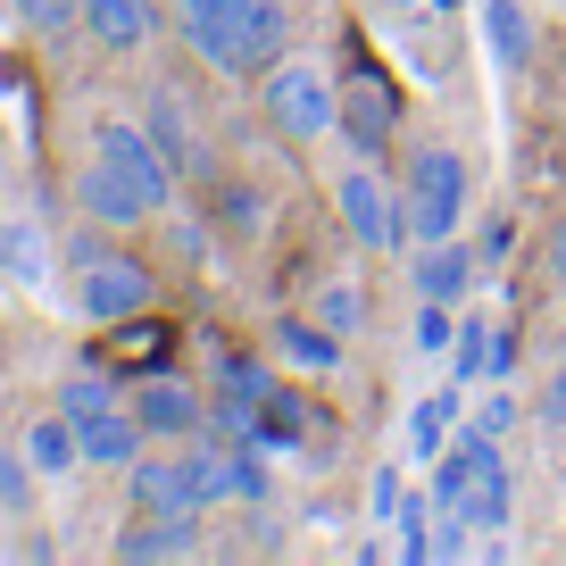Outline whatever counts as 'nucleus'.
I'll use <instances>...</instances> for the list:
<instances>
[{
  "instance_id": "1",
  "label": "nucleus",
  "mask_w": 566,
  "mask_h": 566,
  "mask_svg": "<svg viewBox=\"0 0 566 566\" xmlns=\"http://www.w3.org/2000/svg\"><path fill=\"white\" fill-rule=\"evenodd\" d=\"M209 75H266L275 59H292V0H226L217 18L184 25Z\"/></svg>"
},
{
  "instance_id": "9",
  "label": "nucleus",
  "mask_w": 566,
  "mask_h": 566,
  "mask_svg": "<svg viewBox=\"0 0 566 566\" xmlns=\"http://www.w3.org/2000/svg\"><path fill=\"white\" fill-rule=\"evenodd\" d=\"M84 34L101 59H142L159 42V9L150 0H84Z\"/></svg>"
},
{
  "instance_id": "14",
  "label": "nucleus",
  "mask_w": 566,
  "mask_h": 566,
  "mask_svg": "<svg viewBox=\"0 0 566 566\" xmlns=\"http://www.w3.org/2000/svg\"><path fill=\"white\" fill-rule=\"evenodd\" d=\"M450 516H467V525H475L483 542H500V525L516 516V483H509V459H500V450L475 467V483H467V500H459Z\"/></svg>"
},
{
  "instance_id": "3",
  "label": "nucleus",
  "mask_w": 566,
  "mask_h": 566,
  "mask_svg": "<svg viewBox=\"0 0 566 566\" xmlns=\"http://www.w3.org/2000/svg\"><path fill=\"white\" fill-rule=\"evenodd\" d=\"M259 108H266V125H275L283 142L342 134V92H334V75H325L317 59H275V67L259 75Z\"/></svg>"
},
{
  "instance_id": "17",
  "label": "nucleus",
  "mask_w": 566,
  "mask_h": 566,
  "mask_svg": "<svg viewBox=\"0 0 566 566\" xmlns=\"http://www.w3.org/2000/svg\"><path fill=\"white\" fill-rule=\"evenodd\" d=\"M0 275L9 283H51V226H42V217H0Z\"/></svg>"
},
{
  "instance_id": "27",
  "label": "nucleus",
  "mask_w": 566,
  "mask_h": 566,
  "mask_svg": "<svg viewBox=\"0 0 566 566\" xmlns=\"http://www.w3.org/2000/svg\"><path fill=\"white\" fill-rule=\"evenodd\" d=\"M34 459H25V450H18V459H0V509H34Z\"/></svg>"
},
{
  "instance_id": "31",
  "label": "nucleus",
  "mask_w": 566,
  "mask_h": 566,
  "mask_svg": "<svg viewBox=\"0 0 566 566\" xmlns=\"http://www.w3.org/2000/svg\"><path fill=\"white\" fill-rule=\"evenodd\" d=\"M509 242H516V226H509V217H492V226H483V242H475V259H509Z\"/></svg>"
},
{
  "instance_id": "34",
  "label": "nucleus",
  "mask_w": 566,
  "mask_h": 566,
  "mask_svg": "<svg viewBox=\"0 0 566 566\" xmlns=\"http://www.w3.org/2000/svg\"><path fill=\"white\" fill-rule=\"evenodd\" d=\"M0 283H9V275H0Z\"/></svg>"
},
{
  "instance_id": "33",
  "label": "nucleus",
  "mask_w": 566,
  "mask_h": 566,
  "mask_svg": "<svg viewBox=\"0 0 566 566\" xmlns=\"http://www.w3.org/2000/svg\"><path fill=\"white\" fill-rule=\"evenodd\" d=\"M549 266H558V275H566V217H558V226H549Z\"/></svg>"
},
{
  "instance_id": "21",
  "label": "nucleus",
  "mask_w": 566,
  "mask_h": 566,
  "mask_svg": "<svg viewBox=\"0 0 566 566\" xmlns=\"http://www.w3.org/2000/svg\"><path fill=\"white\" fill-rule=\"evenodd\" d=\"M217 391H226V400H242V408H266V391H275V367H266V358L226 350V358H217Z\"/></svg>"
},
{
  "instance_id": "32",
  "label": "nucleus",
  "mask_w": 566,
  "mask_h": 566,
  "mask_svg": "<svg viewBox=\"0 0 566 566\" xmlns=\"http://www.w3.org/2000/svg\"><path fill=\"white\" fill-rule=\"evenodd\" d=\"M176 9H184V25H200V18H217L226 0H176Z\"/></svg>"
},
{
  "instance_id": "18",
  "label": "nucleus",
  "mask_w": 566,
  "mask_h": 566,
  "mask_svg": "<svg viewBox=\"0 0 566 566\" xmlns=\"http://www.w3.org/2000/svg\"><path fill=\"white\" fill-rule=\"evenodd\" d=\"M275 358H283V367H301V375H334L342 367V334L317 325V317H283L275 325Z\"/></svg>"
},
{
  "instance_id": "8",
  "label": "nucleus",
  "mask_w": 566,
  "mask_h": 566,
  "mask_svg": "<svg viewBox=\"0 0 566 566\" xmlns=\"http://www.w3.org/2000/svg\"><path fill=\"white\" fill-rule=\"evenodd\" d=\"M391 125H400V101L375 67H358V84L342 92V142H350V159H384L391 150Z\"/></svg>"
},
{
  "instance_id": "28",
  "label": "nucleus",
  "mask_w": 566,
  "mask_h": 566,
  "mask_svg": "<svg viewBox=\"0 0 566 566\" xmlns=\"http://www.w3.org/2000/svg\"><path fill=\"white\" fill-rule=\"evenodd\" d=\"M516 417H525V400H516V391H500V384H492V400H475V433H492V442L509 433Z\"/></svg>"
},
{
  "instance_id": "4",
  "label": "nucleus",
  "mask_w": 566,
  "mask_h": 566,
  "mask_svg": "<svg viewBox=\"0 0 566 566\" xmlns=\"http://www.w3.org/2000/svg\"><path fill=\"white\" fill-rule=\"evenodd\" d=\"M75 308H84L92 325H125V317H142V308L159 301V275L142 259H125V250H108V242H92V233H75Z\"/></svg>"
},
{
  "instance_id": "19",
  "label": "nucleus",
  "mask_w": 566,
  "mask_h": 566,
  "mask_svg": "<svg viewBox=\"0 0 566 566\" xmlns=\"http://www.w3.org/2000/svg\"><path fill=\"white\" fill-rule=\"evenodd\" d=\"M459 408H467V384L424 391V400L408 408V459H442V450H450V424H459Z\"/></svg>"
},
{
  "instance_id": "20",
  "label": "nucleus",
  "mask_w": 566,
  "mask_h": 566,
  "mask_svg": "<svg viewBox=\"0 0 566 566\" xmlns=\"http://www.w3.org/2000/svg\"><path fill=\"white\" fill-rule=\"evenodd\" d=\"M18 450L34 459L42 483H59V475H75V467H84V442H75V424H67V417H34Z\"/></svg>"
},
{
  "instance_id": "13",
  "label": "nucleus",
  "mask_w": 566,
  "mask_h": 566,
  "mask_svg": "<svg viewBox=\"0 0 566 566\" xmlns=\"http://www.w3.org/2000/svg\"><path fill=\"white\" fill-rule=\"evenodd\" d=\"M475 250H459V242H417V259H408V283H417V301H450L459 308L467 292H475Z\"/></svg>"
},
{
  "instance_id": "11",
  "label": "nucleus",
  "mask_w": 566,
  "mask_h": 566,
  "mask_svg": "<svg viewBox=\"0 0 566 566\" xmlns=\"http://www.w3.org/2000/svg\"><path fill=\"white\" fill-rule=\"evenodd\" d=\"M75 209H84L92 226H108V233H134L142 217H159L134 184L117 176V167H101V159H84V176H75Z\"/></svg>"
},
{
  "instance_id": "10",
  "label": "nucleus",
  "mask_w": 566,
  "mask_h": 566,
  "mask_svg": "<svg viewBox=\"0 0 566 566\" xmlns=\"http://www.w3.org/2000/svg\"><path fill=\"white\" fill-rule=\"evenodd\" d=\"M134 417L159 433V442H176V433H200L209 424V400H200L184 375H142L134 384Z\"/></svg>"
},
{
  "instance_id": "29",
  "label": "nucleus",
  "mask_w": 566,
  "mask_h": 566,
  "mask_svg": "<svg viewBox=\"0 0 566 566\" xmlns=\"http://www.w3.org/2000/svg\"><path fill=\"white\" fill-rule=\"evenodd\" d=\"M400 500H408V492H400V475L384 467V475L367 483V525H391V516H400Z\"/></svg>"
},
{
  "instance_id": "12",
  "label": "nucleus",
  "mask_w": 566,
  "mask_h": 566,
  "mask_svg": "<svg viewBox=\"0 0 566 566\" xmlns=\"http://www.w3.org/2000/svg\"><path fill=\"white\" fill-rule=\"evenodd\" d=\"M475 42L500 75H525L533 67V18L525 0H475Z\"/></svg>"
},
{
  "instance_id": "15",
  "label": "nucleus",
  "mask_w": 566,
  "mask_h": 566,
  "mask_svg": "<svg viewBox=\"0 0 566 566\" xmlns=\"http://www.w3.org/2000/svg\"><path fill=\"white\" fill-rule=\"evenodd\" d=\"M75 442H84V467H134L142 442H150V424H142L134 408H108V417L75 424Z\"/></svg>"
},
{
  "instance_id": "5",
  "label": "nucleus",
  "mask_w": 566,
  "mask_h": 566,
  "mask_svg": "<svg viewBox=\"0 0 566 566\" xmlns=\"http://www.w3.org/2000/svg\"><path fill=\"white\" fill-rule=\"evenodd\" d=\"M334 217L350 226V242L367 250V259H391V250L408 242V217H400V184L384 176L375 159H350L334 184Z\"/></svg>"
},
{
  "instance_id": "6",
  "label": "nucleus",
  "mask_w": 566,
  "mask_h": 566,
  "mask_svg": "<svg viewBox=\"0 0 566 566\" xmlns=\"http://www.w3.org/2000/svg\"><path fill=\"white\" fill-rule=\"evenodd\" d=\"M92 159L117 167L150 209H167V192H176V159H167L159 142H150V125H134V117H92Z\"/></svg>"
},
{
  "instance_id": "22",
  "label": "nucleus",
  "mask_w": 566,
  "mask_h": 566,
  "mask_svg": "<svg viewBox=\"0 0 566 566\" xmlns=\"http://www.w3.org/2000/svg\"><path fill=\"white\" fill-rule=\"evenodd\" d=\"M450 342H459V308H450V301H417L408 350H417V358H450Z\"/></svg>"
},
{
  "instance_id": "24",
  "label": "nucleus",
  "mask_w": 566,
  "mask_h": 566,
  "mask_svg": "<svg viewBox=\"0 0 566 566\" xmlns=\"http://www.w3.org/2000/svg\"><path fill=\"white\" fill-rule=\"evenodd\" d=\"M9 9H18V25L25 34H75V25H84V0H9Z\"/></svg>"
},
{
  "instance_id": "26",
  "label": "nucleus",
  "mask_w": 566,
  "mask_h": 566,
  "mask_svg": "<svg viewBox=\"0 0 566 566\" xmlns=\"http://www.w3.org/2000/svg\"><path fill=\"white\" fill-rule=\"evenodd\" d=\"M317 325H334V334L350 342L358 325H367V292H358V283H325L317 292Z\"/></svg>"
},
{
  "instance_id": "25",
  "label": "nucleus",
  "mask_w": 566,
  "mask_h": 566,
  "mask_svg": "<svg viewBox=\"0 0 566 566\" xmlns=\"http://www.w3.org/2000/svg\"><path fill=\"white\" fill-rule=\"evenodd\" d=\"M150 142H159L167 159H192V125H184L176 92H150Z\"/></svg>"
},
{
  "instance_id": "30",
  "label": "nucleus",
  "mask_w": 566,
  "mask_h": 566,
  "mask_svg": "<svg viewBox=\"0 0 566 566\" xmlns=\"http://www.w3.org/2000/svg\"><path fill=\"white\" fill-rule=\"evenodd\" d=\"M533 417H542L549 433H558V424H566V367H558V375H549V384H542V400H533Z\"/></svg>"
},
{
  "instance_id": "2",
  "label": "nucleus",
  "mask_w": 566,
  "mask_h": 566,
  "mask_svg": "<svg viewBox=\"0 0 566 566\" xmlns=\"http://www.w3.org/2000/svg\"><path fill=\"white\" fill-rule=\"evenodd\" d=\"M467 159L450 150V142H417L400 167V217H408V242H450L467 217Z\"/></svg>"
},
{
  "instance_id": "23",
  "label": "nucleus",
  "mask_w": 566,
  "mask_h": 566,
  "mask_svg": "<svg viewBox=\"0 0 566 566\" xmlns=\"http://www.w3.org/2000/svg\"><path fill=\"white\" fill-rule=\"evenodd\" d=\"M108 408H117V384H108V375H67V384H59V417L67 424L108 417Z\"/></svg>"
},
{
  "instance_id": "16",
  "label": "nucleus",
  "mask_w": 566,
  "mask_h": 566,
  "mask_svg": "<svg viewBox=\"0 0 566 566\" xmlns=\"http://www.w3.org/2000/svg\"><path fill=\"white\" fill-rule=\"evenodd\" d=\"M108 549H117L125 566H150V558H192V549H200V516H150V525H125Z\"/></svg>"
},
{
  "instance_id": "7",
  "label": "nucleus",
  "mask_w": 566,
  "mask_h": 566,
  "mask_svg": "<svg viewBox=\"0 0 566 566\" xmlns=\"http://www.w3.org/2000/svg\"><path fill=\"white\" fill-rule=\"evenodd\" d=\"M125 492H134L142 516H200L209 509V500H200V467L192 459H150V450L125 467Z\"/></svg>"
}]
</instances>
